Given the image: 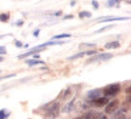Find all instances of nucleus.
<instances>
[{
  "label": "nucleus",
  "mask_w": 131,
  "mask_h": 119,
  "mask_svg": "<svg viewBox=\"0 0 131 119\" xmlns=\"http://www.w3.org/2000/svg\"><path fill=\"white\" fill-rule=\"evenodd\" d=\"M42 50H45V46H42V45H39L38 48H33V49H30L29 51H27L26 53H23V55H21V56H18V58L28 57V56H30V55H33V53H35V52H40V51H42Z\"/></svg>",
  "instance_id": "nucleus-3"
},
{
  "label": "nucleus",
  "mask_w": 131,
  "mask_h": 119,
  "mask_svg": "<svg viewBox=\"0 0 131 119\" xmlns=\"http://www.w3.org/2000/svg\"><path fill=\"white\" fill-rule=\"evenodd\" d=\"M70 5H72V6H74V5H75V0H72V1H70Z\"/></svg>",
  "instance_id": "nucleus-25"
},
{
  "label": "nucleus",
  "mask_w": 131,
  "mask_h": 119,
  "mask_svg": "<svg viewBox=\"0 0 131 119\" xmlns=\"http://www.w3.org/2000/svg\"><path fill=\"white\" fill-rule=\"evenodd\" d=\"M27 64H28V66H37V64H44V61H40L39 58H35V60H28V61H27Z\"/></svg>",
  "instance_id": "nucleus-9"
},
{
  "label": "nucleus",
  "mask_w": 131,
  "mask_h": 119,
  "mask_svg": "<svg viewBox=\"0 0 131 119\" xmlns=\"http://www.w3.org/2000/svg\"><path fill=\"white\" fill-rule=\"evenodd\" d=\"M129 17H104L98 19V22H113V21H126Z\"/></svg>",
  "instance_id": "nucleus-6"
},
{
  "label": "nucleus",
  "mask_w": 131,
  "mask_h": 119,
  "mask_svg": "<svg viewBox=\"0 0 131 119\" xmlns=\"http://www.w3.org/2000/svg\"><path fill=\"white\" fill-rule=\"evenodd\" d=\"M92 5H94L95 9H98V6H100V5H98V3L96 1V0H94V1H92Z\"/></svg>",
  "instance_id": "nucleus-21"
},
{
  "label": "nucleus",
  "mask_w": 131,
  "mask_h": 119,
  "mask_svg": "<svg viewBox=\"0 0 131 119\" xmlns=\"http://www.w3.org/2000/svg\"><path fill=\"white\" fill-rule=\"evenodd\" d=\"M64 19H70V18H73V15H67V16H64L63 17Z\"/></svg>",
  "instance_id": "nucleus-22"
},
{
  "label": "nucleus",
  "mask_w": 131,
  "mask_h": 119,
  "mask_svg": "<svg viewBox=\"0 0 131 119\" xmlns=\"http://www.w3.org/2000/svg\"><path fill=\"white\" fill-rule=\"evenodd\" d=\"M58 112H60V105H58V103H52L46 112V117L55 118V117L58 115Z\"/></svg>",
  "instance_id": "nucleus-1"
},
{
  "label": "nucleus",
  "mask_w": 131,
  "mask_h": 119,
  "mask_svg": "<svg viewBox=\"0 0 131 119\" xmlns=\"http://www.w3.org/2000/svg\"><path fill=\"white\" fill-rule=\"evenodd\" d=\"M73 103H74V101H72L69 105H68V107L66 106L64 110H63V111H64V112H70V111H72V108H73Z\"/></svg>",
  "instance_id": "nucleus-16"
},
{
  "label": "nucleus",
  "mask_w": 131,
  "mask_h": 119,
  "mask_svg": "<svg viewBox=\"0 0 131 119\" xmlns=\"http://www.w3.org/2000/svg\"><path fill=\"white\" fill-rule=\"evenodd\" d=\"M0 55H6V49H5V46H0Z\"/></svg>",
  "instance_id": "nucleus-18"
},
{
  "label": "nucleus",
  "mask_w": 131,
  "mask_h": 119,
  "mask_svg": "<svg viewBox=\"0 0 131 119\" xmlns=\"http://www.w3.org/2000/svg\"><path fill=\"white\" fill-rule=\"evenodd\" d=\"M120 90V86L119 84H112V85H109L108 88L104 89V95L106 96H114L115 94H118Z\"/></svg>",
  "instance_id": "nucleus-2"
},
{
  "label": "nucleus",
  "mask_w": 131,
  "mask_h": 119,
  "mask_svg": "<svg viewBox=\"0 0 131 119\" xmlns=\"http://www.w3.org/2000/svg\"><path fill=\"white\" fill-rule=\"evenodd\" d=\"M16 46H17V48H23V46H22V43H21V41H16Z\"/></svg>",
  "instance_id": "nucleus-23"
},
{
  "label": "nucleus",
  "mask_w": 131,
  "mask_h": 119,
  "mask_svg": "<svg viewBox=\"0 0 131 119\" xmlns=\"http://www.w3.org/2000/svg\"><path fill=\"white\" fill-rule=\"evenodd\" d=\"M10 115V113L7 112L6 110H1L0 111V119H4V118H7Z\"/></svg>",
  "instance_id": "nucleus-14"
},
{
  "label": "nucleus",
  "mask_w": 131,
  "mask_h": 119,
  "mask_svg": "<svg viewBox=\"0 0 131 119\" xmlns=\"http://www.w3.org/2000/svg\"><path fill=\"white\" fill-rule=\"evenodd\" d=\"M112 26H109V27H104V28H101V29H98L96 33H101V32H103V30H106V29H108V28H111Z\"/></svg>",
  "instance_id": "nucleus-20"
},
{
  "label": "nucleus",
  "mask_w": 131,
  "mask_h": 119,
  "mask_svg": "<svg viewBox=\"0 0 131 119\" xmlns=\"http://www.w3.org/2000/svg\"><path fill=\"white\" fill-rule=\"evenodd\" d=\"M100 95H101L100 90H91L88 92V99H89L90 101H94V100H96L97 97H100Z\"/></svg>",
  "instance_id": "nucleus-7"
},
{
  "label": "nucleus",
  "mask_w": 131,
  "mask_h": 119,
  "mask_svg": "<svg viewBox=\"0 0 131 119\" xmlns=\"http://www.w3.org/2000/svg\"><path fill=\"white\" fill-rule=\"evenodd\" d=\"M61 14H62L61 11H58V12H56V14H55V16H60V15H61Z\"/></svg>",
  "instance_id": "nucleus-26"
},
{
  "label": "nucleus",
  "mask_w": 131,
  "mask_h": 119,
  "mask_svg": "<svg viewBox=\"0 0 131 119\" xmlns=\"http://www.w3.org/2000/svg\"><path fill=\"white\" fill-rule=\"evenodd\" d=\"M0 21H1V22H7V21H9V15L1 14L0 15Z\"/></svg>",
  "instance_id": "nucleus-15"
},
{
  "label": "nucleus",
  "mask_w": 131,
  "mask_h": 119,
  "mask_svg": "<svg viewBox=\"0 0 131 119\" xmlns=\"http://www.w3.org/2000/svg\"><path fill=\"white\" fill-rule=\"evenodd\" d=\"M16 24H17V26H22V24H23V21H17Z\"/></svg>",
  "instance_id": "nucleus-24"
},
{
  "label": "nucleus",
  "mask_w": 131,
  "mask_h": 119,
  "mask_svg": "<svg viewBox=\"0 0 131 119\" xmlns=\"http://www.w3.org/2000/svg\"><path fill=\"white\" fill-rule=\"evenodd\" d=\"M39 34H40V29H35V30H34V32H33V35H34V37H39Z\"/></svg>",
  "instance_id": "nucleus-19"
},
{
  "label": "nucleus",
  "mask_w": 131,
  "mask_h": 119,
  "mask_svg": "<svg viewBox=\"0 0 131 119\" xmlns=\"http://www.w3.org/2000/svg\"><path fill=\"white\" fill-rule=\"evenodd\" d=\"M63 38H70V34H60V35H55V37H52V40H58V39H63Z\"/></svg>",
  "instance_id": "nucleus-13"
},
{
  "label": "nucleus",
  "mask_w": 131,
  "mask_h": 119,
  "mask_svg": "<svg viewBox=\"0 0 131 119\" xmlns=\"http://www.w3.org/2000/svg\"><path fill=\"white\" fill-rule=\"evenodd\" d=\"M92 103H94V106H97V107H101V106H104L108 103V99L107 97H97L96 100L92 101Z\"/></svg>",
  "instance_id": "nucleus-5"
},
{
  "label": "nucleus",
  "mask_w": 131,
  "mask_h": 119,
  "mask_svg": "<svg viewBox=\"0 0 131 119\" xmlns=\"http://www.w3.org/2000/svg\"><path fill=\"white\" fill-rule=\"evenodd\" d=\"M120 46V44L118 43V41H111V43H107L104 45V48L106 49H117Z\"/></svg>",
  "instance_id": "nucleus-10"
},
{
  "label": "nucleus",
  "mask_w": 131,
  "mask_h": 119,
  "mask_svg": "<svg viewBox=\"0 0 131 119\" xmlns=\"http://www.w3.org/2000/svg\"><path fill=\"white\" fill-rule=\"evenodd\" d=\"M113 55L112 53H101V55H98V56H95L90 60V62L92 61H106V60H109V58H112Z\"/></svg>",
  "instance_id": "nucleus-4"
},
{
  "label": "nucleus",
  "mask_w": 131,
  "mask_h": 119,
  "mask_svg": "<svg viewBox=\"0 0 131 119\" xmlns=\"http://www.w3.org/2000/svg\"><path fill=\"white\" fill-rule=\"evenodd\" d=\"M118 106V102L117 101H113V102H111L109 105H107V107H106V113H111L112 111H114L115 108H117Z\"/></svg>",
  "instance_id": "nucleus-8"
},
{
  "label": "nucleus",
  "mask_w": 131,
  "mask_h": 119,
  "mask_svg": "<svg viewBox=\"0 0 131 119\" xmlns=\"http://www.w3.org/2000/svg\"><path fill=\"white\" fill-rule=\"evenodd\" d=\"M33 57H34V58H39V55H38V53H35V55H34Z\"/></svg>",
  "instance_id": "nucleus-27"
},
{
  "label": "nucleus",
  "mask_w": 131,
  "mask_h": 119,
  "mask_svg": "<svg viewBox=\"0 0 131 119\" xmlns=\"http://www.w3.org/2000/svg\"><path fill=\"white\" fill-rule=\"evenodd\" d=\"M1 61H3V57H0V62H1Z\"/></svg>",
  "instance_id": "nucleus-28"
},
{
  "label": "nucleus",
  "mask_w": 131,
  "mask_h": 119,
  "mask_svg": "<svg viewBox=\"0 0 131 119\" xmlns=\"http://www.w3.org/2000/svg\"><path fill=\"white\" fill-rule=\"evenodd\" d=\"M115 4H118V0H108V5L109 6H114Z\"/></svg>",
  "instance_id": "nucleus-17"
},
{
  "label": "nucleus",
  "mask_w": 131,
  "mask_h": 119,
  "mask_svg": "<svg viewBox=\"0 0 131 119\" xmlns=\"http://www.w3.org/2000/svg\"><path fill=\"white\" fill-rule=\"evenodd\" d=\"M113 118H125V112H124V111L115 112V113L113 114Z\"/></svg>",
  "instance_id": "nucleus-12"
},
{
  "label": "nucleus",
  "mask_w": 131,
  "mask_h": 119,
  "mask_svg": "<svg viewBox=\"0 0 131 119\" xmlns=\"http://www.w3.org/2000/svg\"><path fill=\"white\" fill-rule=\"evenodd\" d=\"M89 17H91V12H89V11L79 12V18H89Z\"/></svg>",
  "instance_id": "nucleus-11"
}]
</instances>
